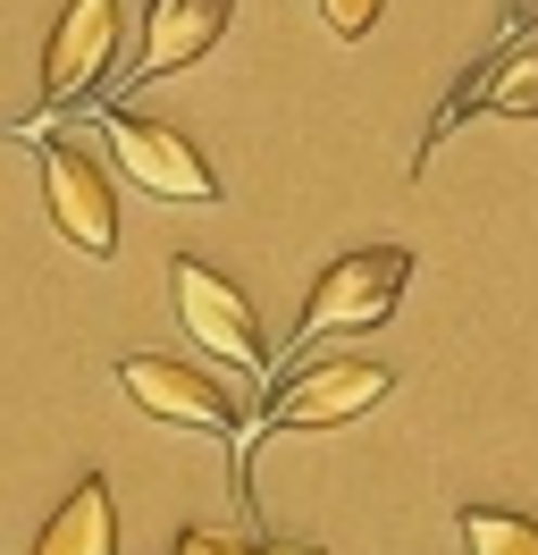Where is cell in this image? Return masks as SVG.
Returning <instances> with one entry per match:
<instances>
[{"label":"cell","instance_id":"cell-1","mask_svg":"<svg viewBox=\"0 0 538 555\" xmlns=\"http://www.w3.org/2000/svg\"><path fill=\"white\" fill-rule=\"evenodd\" d=\"M387 387H396V371L370 362V353H329V362H303L295 379H278L261 396L253 429L235 438V496L253 505V438H269V429H345V421L370 413Z\"/></svg>","mask_w":538,"mask_h":555},{"label":"cell","instance_id":"cell-2","mask_svg":"<svg viewBox=\"0 0 538 555\" xmlns=\"http://www.w3.org/2000/svg\"><path fill=\"white\" fill-rule=\"evenodd\" d=\"M412 286V253L404 244H362V253H336L329 270L311 278V295H303L295 312V362L320 337H345V328H379V320L396 312V295Z\"/></svg>","mask_w":538,"mask_h":555},{"label":"cell","instance_id":"cell-3","mask_svg":"<svg viewBox=\"0 0 538 555\" xmlns=\"http://www.w3.org/2000/svg\"><path fill=\"white\" fill-rule=\"evenodd\" d=\"M168 295H177V320H185V337H194L202 353L235 362L244 379H269L261 320H253V304H244L235 278H219L210 261H194V253H177V261H168Z\"/></svg>","mask_w":538,"mask_h":555},{"label":"cell","instance_id":"cell-4","mask_svg":"<svg viewBox=\"0 0 538 555\" xmlns=\"http://www.w3.org/2000/svg\"><path fill=\"white\" fill-rule=\"evenodd\" d=\"M93 109H101V135H110V160H118L152 203H219V169H210L177 127L134 118V109H110V102H93Z\"/></svg>","mask_w":538,"mask_h":555},{"label":"cell","instance_id":"cell-5","mask_svg":"<svg viewBox=\"0 0 538 555\" xmlns=\"http://www.w3.org/2000/svg\"><path fill=\"white\" fill-rule=\"evenodd\" d=\"M118 51V0H67L42 42V118L93 109V85Z\"/></svg>","mask_w":538,"mask_h":555},{"label":"cell","instance_id":"cell-6","mask_svg":"<svg viewBox=\"0 0 538 555\" xmlns=\"http://www.w3.org/2000/svg\"><path fill=\"white\" fill-rule=\"evenodd\" d=\"M118 387H127L134 404L152 421H168V429H210V438H244V413H235V396L210 371H194V362H168V353H127L118 362Z\"/></svg>","mask_w":538,"mask_h":555},{"label":"cell","instance_id":"cell-7","mask_svg":"<svg viewBox=\"0 0 538 555\" xmlns=\"http://www.w3.org/2000/svg\"><path fill=\"white\" fill-rule=\"evenodd\" d=\"M34 160H42V203H51V228H60L76 253H93L110 261L118 253V194H110V177H101L93 152H76V143H34Z\"/></svg>","mask_w":538,"mask_h":555},{"label":"cell","instance_id":"cell-8","mask_svg":"<svg viewBox=\"0 0 538 555\" xmlns=\"http://www.w3.org/2000/svg\"><path fill=\"white\" fill-rule=\"evenodd\" d=\"M235 26V0H152L143 9V35H134V60L118 76V93H143L161 76L194 68L202 51H219V35Z\"/></svg>","mask_w":538,"mask_h":555},{"label":"cell","instance_id":"cell-9","mask_svg":"<svg viewBox=\"0 0 538 555\" xmlns=\"http://www.w3.org/2000/svg\"><path fill=\"white\" fill-rule=\"evenodd\" d=\"M471 109H488V118H538V42H530V51H513V60H497V68H471L463 76V93L437 109V127L421 135V160H437V143L454 135ZM421 160H412V169H421Z\"/></svg>","mask_w":538,"mask_h":555},{"label":"cell","instance_id":"cell-10","mask_svg":"<svg viewBox=\"0 0 538 555\" xmlns=\"http://www.w3.org/2000/svg\"><path fill=\"white\" fill-rule=\"evenodd\" d=\"M34 555H118V505H110L101 472H85L60 496V514L34 530Z\"/></svg>","mask_w":538,"mask_h":555},{"label":"cell","instance_id":"cell-11","mask_svg":"<svg viewBox=\"0 0 538 555\" xmlns=\"http://www.w3.org/2000/svg\"><path fill=\"white\" fill-rule=\"evenodd\" d=\"M463 547L471 555H538V521L504 505H463Z\"/></svg>","mask_w":538,"mask_h":555},{"label":"cell","instance_id":"cell-12","mask_svg":"<svg viewBox=\"0 0 538 555\" xmlns=\"http://www.w3.org/2000/svg\"><path fill=\"white\" fill-rule=\"evenodd\" d=\"M379 9H387V0H320V17H329L336 42H362L370 26H379Z\"/></svg>","mask_w":538,"mask_h":555},{"label":"cell","instance_id":"cell-13","mask_svg":"<svg viewBox=\"0 0 538 555\" xmlns=\"http://www.w3.org/2000/svg\"><path fill=\"white\" fill-rule=\"evenodd\" d=\"M253 555H320V547H303V539H269V547H253Z\"/></svg>","mask_w":538,"mask_h":555},{"label":"cell","instance_id":"cell-14","mask_svg":"<svg viewBox=\"0 0 538 555\" xmlns=\"http://www.w3.org/2000/svg\"><path fill=\"white\" fill-rule=\"evenodd\" d=\"M522 9H530V0H522Z\"/></svg>","mask_w":538,"mask_h":555},{"label":"cell","instance_id":"cell-15","mask_svg":"<svg viewBox=\"0 0 538 555\" xmlns=\"http://www.w3.org/2000/svg\"><path fill=\"white\" fill-rule=\"evenodd\" d=\"M530 9H538V0H530Z\"/></svg>","mask_w":538,"mask_h":555}]
</instances>
